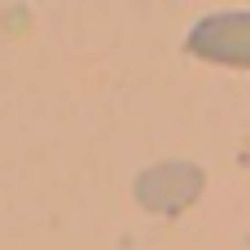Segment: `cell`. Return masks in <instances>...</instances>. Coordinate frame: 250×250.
<instances>
[{
	"instance_id": "cell-2",
	"label": "cell",
	"mask_w": 250,
	"mask_h": 250,
	"mask_svg": "<svg viewBox=\"0 0 250 250\" xmlns=\"http://www.w3.org/2000/svg\"><path fill=\"white\" fill-rule=\"evenodd\" d=\"M198 193H202V171H198L193 163H158L154 171H145V176L136 180L141 207L163 211V215L185 211Z\"/></svg>"
},
{
	"instance_id": "cell-1",
	"label": "cell",
	"mask_w": 250,
	"mask_h": 250,
	"mask_svg": "<svg viewBox=\"0 0 250 250\" xmlns=\"http://www.w3.org/2000/svg\"><path fill=\"white\" fill-rule=\"evenodd\" d=\"M185 48L193 57H202V62L250 70V13L246 9H229V13H211L202 22H193Z\"/></svg>"
}]
</instances>
